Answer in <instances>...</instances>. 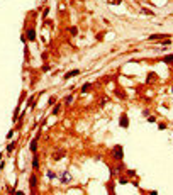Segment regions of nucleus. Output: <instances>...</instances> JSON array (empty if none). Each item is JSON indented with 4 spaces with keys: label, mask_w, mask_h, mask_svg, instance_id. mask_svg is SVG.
<instances>
[{
    "label": "nucleus",
    "mask_w": 173,
    "mask_h": 195,
    "mask_svg": "<svg viewBox=\"0 0 173 195\" xmlns=\"http://www.w3.org/2000/svg\"><path fill=\"white\" fill-rule=\"evenodd\" d=\"M48 178H49V180H55V178H56V173H55V171H48Z\"/></svg>",
    "instance_id": "19"
},
{
    "label": "nucleus",
    "mask_w": 173,
    "mask_h": 195,
    "mask_svg": "<svg viewBox=\"0 0 173 195\" xmlns=\"http://www.w3.org/2000/svg\"><path fill=\"white\" fill-rule=\"evenodd\" d=\"M119 126H120L122 129H127V127H129V117H127V114H120V119H119Z\"/></svg>",
    "instance_id": "2"
},
{
    "label": "nucleus",
    "mask_w": 173,
    "mask_h": 195,
    "mask_svg": "<svg viewBox=\"0 0 173 195\" xmlns=\"http://www.w3.org/2000/svg\"><path fill=\"white\" fill-rule=\"evenodd\" d=\"M70 34H71V36H77L78 34V27H75V26H73V27H70Z\"/></svg>",
    "instance_id": "18"
},
{
    "label": "nucleus",
    "mask_w": 173,
    "mask_h": 195,
    "mask_svg": "<svg viewBox=\"0 0 173 195\" xmlns=\"http://www.w3.org/2000/svg\"><path fill=\"white\" fill-rule=\"evenodd\" d=\"M114 93H115V95H117V97H119V99H120V100H124V99H126V93H124L122 90L115 88V90H114Z\"/></svg>",
    "instance_id": "10"
},
{
    "label": "nucleus",
    "mask_w": 173,
    "mask_h": 195,
    "mask_svg": "<svg viewBox=\"0 0 173 195\" xmlns=\"http://www.w3.org/2000/svg\"><path fill=\"white\" fill-rule=\"evenodd\" d=\"M73 99H75V97H73V93H70V95H66V99H65V104H66V105H71V102H73Z\"/></svg>",
    "instance_id": "12"
},
{
    "label": "nucleus",
    "mask_w": 173,
    "mask_h": 195,
    "mask_svg": "<svg viewBox=\"0 0 173 195\" xmlns=\"http://www.w3.org/2000/svg\"><path fill=\"white\" fill-rule=\"evenodd\" d=\"M14 149H15V142H10V144L7 146V153H12Z\"/></svg>",
    "instance_id": "17"
},
{
    "label": "nucleus",
    "mask_w": 173,
    "mask_h": 195,
    "mask_svg": "<svg viewBox=\"0 0 173 195\" xmlns=\"http://www.w3.org/2000/svg\"><path fill=\"white\" fill-rule=\"evenodd\" d=\"M48 14H49V9H48V7H46V9H44V12H42V16H44V17H46V16H48Z\"/></svg>",
    "instance_id": "26"
},
{
    "label": "nucleus",
    "mask_w": 173,
    "mask_h": 195,
    "mask_svg": "<svg viewBox=\"0 0 173 195\" xmlns=\"http://www.w3.org/2000/svg\"><path fill=\"white\" fill-rule=\"evenodd\" d=\"M109 3L110 5H119V3H122V0H109Z\"/></svg>",
    "instance_id": "21"
},
{
    "label": "nucleus",
    "mask_w": 173,
    "mask_h": 195,
    "mask_svg": "<svg viewBox=\"0 0 173 195\" xmlns=\"http://www.w3.org/2000/svg\"><path fill=\"white\" fill-rule=\"evenodd\" d=\"M61 109H63V107H61V104H56V105H55V109H53V115H59Z\"/></svg>",
    "instance_id": "11"
},
{
    "label": "nucleus",
    "mask_w": 173,
    "mask_h": 195,
    "mask_svg": "<svg viewBox=\"0 0 173 195\" xmlns=\"http://www.w3.org/2000/svg\"><path fill=\"white\" fill-rule=\"evenodd\" d=\"M148 121H149V122H156V117H154V115H148Z\"/></svg>",
    "instance_id": "24"
},
{
    "label": "nucleus",
    "mask_w": 173,
    "mask_h": 195,
    "mask_svg": "<svg viewBox=\"0 0 173 195\" xmlns=\"http://www.w3.org/2000/svg\"><path fill=\"white\" fill-rule=\"evenodd\" d=\"M166 37H172V36H166V34H151L148 39H149V41H154V39H161V41H163V39H166Z\"/></svg>",
    "instance_id": "8"
},
{
    "label": "nucleus",
    "mask_w": 173,
    "mask_h": 195,
    "mask_svg": "<svg viewBox=\"0 0 173 195\" xmlns=\"http://www.w3.org/2000/svg\"><path fill=\"white\" fill-rule=\"evenodd\" d=\"M29 149H31V153H32V155H36V153H38V138H34V139H32V142L29 144Z\"/></svg>",
    "instance_id": "5"
},
{
    "label": "nucleus",
    "mask_w": 173,
    "mask_h": 195,
    "mask_svg": "<svg viewBox=\"0 0 173 195\" xmlns=\"http://www.w3.org/2000/svg\"><path fill=\"white\" fill-rule=\"evenodd\" d=\"M153 80H156V75H154L153 71H151V73H148V78H146V83H151Z\"/></svg>",
    "instance_id": "14"
},
{
    "label": "nucleus",
    "mask_w": 173,
    "mask_h": 195,
    "mask_svg": "<svg viewBox=\"0 0 173 195\" xmlns=\"http://www.w3.org/2000/svg\"><path fill=\"white\" fill-rule=\"evenodd\" d=\"M77 75H80V70L68 71V73H65V80H68V78H71V76H77Z\"/></svg>",
    "instance_id": "9"
},
{
    "label": "nucleus",
    "mask_w": 173,
    "mask_h": 195,
    "mask_svg": "<svg viewBox=\"0 0 173 195\" xmlns=\"http://www.w3.org/2000/svg\"><path fill=\"white\" fill-rule=\"evenodd\" d=\"M158 129H160V131H165V129H166V124H165V122H161V124L158 126Z\"/></svg>",
    "instance_id": "22"
},
{
    "label": "nucleus",
    "mask_w": 173,
    "mask_h": 195,
    "mask_svg": "<svg viewBox=\"0 0 173 195\" xmlns=\"http://www.w3.org/2000/svg\"><path fill=\"white\" fill-rule=\"evenodd\" d=\"M119 182H120V183H127V178H126V177H120V180H119Z\"/></svg>",
    "instance_id": "25"
},
{
    "label": "nucleus",
    "mask_w": 173,
    "mask_h": 195,
    "mask_svg": "<svg viewBox=\"0 0 173 195\" xmlns=\"http://www.w3.org/2000/svg\"><path fill=\"white\" fill-rule=\"evenodd\" d=\"M65 155H66V151H63V149H59V151H56L55 155H53V160L55 161H59L61 158H65Z\"/></svg>",
    "instance_id": "7"
},
{
    "label": "nucleus",
    "mask_w": 173,
    "mask_h": 195,
    "mask_svg": "<svg viewBox=\"0 0 173 195\" xmlns=\"http://www.w3.org/2000/svg\"><path fill=\"white\" fill-rule=\"evenodd\" d=\"M26 37H27V41H32V43H34V41H36V31H34L32 27H29L27 32H26Z\"/></svg>",
    "instance_id": "4"
},
{
    "label": "nucleus",
    "mask_w": 173,
    "mask_h": 195,
    "mask_svg": "<svg viewBox=\"0 0 173 195\" xmlns=\"http://www.w3.org/2000/svg\"><path fill=\"white\" fill-rule=\"evenodd\" d=\"M172 93H173V88H172Z\"/></svg>",
    "instance_id": "27"
},
{
    "label": "nucleus",
    "mask_w": 173,
    "mask_h": 195,
    "mask_svg": "<svg viewBox=\"0 0 173 195\" xmlns=\"http://www.w3.org/2000/svg\"><path fill=\"white\" fill-rule=\"evenodd\" d=\"M29 187H31L32 190L38 187V177H36V175H31V177H29Z\"/></svg>",
    "instance_id": "6"
},
{
    "label": "nucleus",
    "mask_w": 173,
    "mask_h": 195,
    "mask_svg": "<svg viewBox=\"0 0 173 195\" xmlns=\"http://www.w3.org/2000/svg\"><path fill=\"white\" fill-rule=\"evenodd\" d=\"M55 104H56V97H51L49 99V105H55Z\"/></svg>",
    "instance_id": "23"
},
{
    "label": "nucleus",
    "mask_w": 173,
    "mask_h": 195,
    "mask_svg": "<svg viewBox=\"0 0 173 195\" xmlns=\"http://www.w3.org/2000/svg\"><path fill=\"white\" fill-rule=\"evenodd\" d=\"M32 168H34V170H38V168H39V158H38V155H34V160H32Z\"/></svg>",
    "instance_id": "13"
},
{
    "label": "nucleus",
    "mask_w": 173,
    "mask_h": 195,
    "mask_svg": "<svg viewBox=\"0 0 173 195\" xmlns=\"http://www.w3.org/2000/svg\"><path fill=\"white\" fill-rule=\"evenodd\" d=\"M163 61H165V63H170V65H172V63H173V54H168V56H165V58H163Z\"/></svg>",
    "instance_id": "16"
},
{
    "label": "nucleus",
    "mask_w": 173,
    "mask_h": 195,
    "mask_svg": "<svg viewBox=\"0 0 173 195\" xmlns=\"http://www.w3.org/2000/svg\"><path fill=\"white\" fill-rule=\"evenodd\" d=\"M90 88H92V83H85V85L81 87V93H87Z\"/></svg>",
    "instance_id": "15"
},
{
    "label": "nucleus",
    "mask_w": 173,
    "mask_h": 195,
    "mask_svg": "<svg viewBox=\"0 0 173 195\" xmlns=\"http://www.w3.org/2000/svg\"><path fill=\"white\" fill-rule=\"evenodd\" d=\"M141 12H143V14H146V16H154L153 12H151V10H148V9H141Z\"/></svg>",
    "instance_id": "20"
},
{
    "label": "nucleus",
    "mask_w": 173,
    "mask_h": 195,
    "mask_svg": "<svg viewBox=\"0 0 173 195\" xmlns=\"http://www.w3.org/2000/svg\"><path fill=\"white\" fill-rule=\"evenodd\" d=\"M112 156H114L117 161H120L122 158H124V149H122L120 144H115L114 148H112Z\"/></svg>",
    "instance_id": "1"
},
{
    "label": "nucleus",
    "mask_w": 173,
    "mask_h": 195,
    "mask_svg": "<svg viewBox=\"0 0 173 195\" xmlns=\"http://www.w3.org/2000/svg\"><path fill=\"white\" fill-rule=\"evenodd\" d=\"M59 182H61V183H65V185H68V183L71 182V175H70L68 171H63V173L59 175Z\"/></svg>",
    "instance_id": "3"
}]
</instances>
